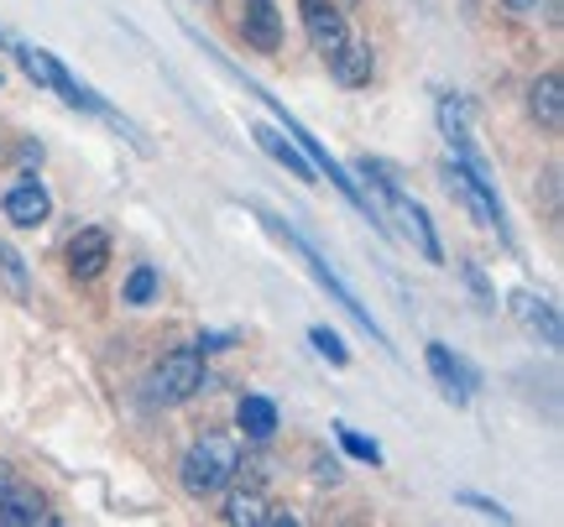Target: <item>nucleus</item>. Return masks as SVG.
<instances>
[{
  "label": "nucleus",
  "instance_id": "412c9836",
  "mask_svg": "<svg viewBox=\"0 0 564 527\" xmlns=\"http://www.w3.org/2000/svg\"><path fill=\"white\" fill-rule=\"evenodd\" d=\"M308 345L319 350V355H324V361H329V365H335V371H345V365H350V350H345V340H340V334H335V329L314 325V329H308Z\"/></svg>",
  "mask_w": 564,
  "mask_h": 527
},
{
  "label": "nucleus",
  "instance_id": "1a4fd4ad",
  "mask_svg": "<svg viewBox=\"0 0 564 527\" xmlns=\"http://www.w3.org/2000/svg\"><path fill=\"white\" fill-rule=\"evenodd\" d=\"M303 32H308V47L319 53L324 63L340 53L345 42H350V21H345L340 6H329V0H303Z\"/></svg>",
  "mask_w": 564,
  "mask_h": 527
},
{
  "label": "nucleus",
  "instance_id": "393cba45",
  "mask_svg": "<svg viewBox=\"0 0 564 527\" xmlns=\"http://www.w3.org/2000/svg\"><path fill=\"white\" fill-rule=\"evenodd\" d=\"M507 11H512V17H539V6H544V0H502Z\"/></svg>",
  "mask_w": 564,
  "mask_h": 527
},
{
  "label": "nucleus",
  "instance_id": "423d86ee",
  "mask_svg": "<svg viewBox=\"0 0 564 527\" xmlns=\"http://www.w3.org/2000/svg\"><path fill=\"white\" fill-rule=\"evenodd\" d=\"M37 523H58L37 486H26L11 465H0V527H37Z\"/></svg>",
  "mask_w": 564,
  "mask_h": 527
},
{
  "label": "nucleus",
  "instance_id": "6ab92c4d",
  "mask_svg": "<svg viewBox=\"0 0 564 527\" xmlns=\"http://www.w3.org/2000/svg\"><path fill=\"white\" fill-rule=\"evenodd\" d=\"M262 512H267V496L262 486H246L225 502V523L230 527H262Z\"/></svg>",
  "mask_w": 564,
  "mask_h": 527
},
{
  "label": "nucleus",
  "instance_id": "20e7f679",
  "mask_svg": "<svg viewBox=\"0 0 564 527\" xmlns=\"http://www.w3.org/2000/svg\"><path fill=\"white\" fill-rule=\"evenodd\" d=\"M444 188H449V194L470 209V220L486 224V230H497V235H502V245H512L502 199H497V183L486 178V173H476V167H465V163H455V157H449V163H444Z\"/></svg>",
  "mask_w": 564,
  "mask_h": 527
},
{
  "label": "nucleus",
  "instance_id": "9b49d317",
  "mask_svg": "<svg viewBox=\"0 0 564 527\" xmlns=\"http://www.w3.org/2000/svg\"><path fill=\"white\" fill-rule=\"evenodd\" d=\"M241 37L251 53H278L282 47V17H278V0H241Z\"/></svg>",
  "mask_w": 564,
  "mask_h": 527
},
{
  "label": "nucleus",
  "instance_id": "f8f14e48",
  "mask_svg": "<svg viewBox=\"0 0 564 527\" xmlns=\"http://www.w3.org/2000/svg\"><path fill=\"white\" fill-rule=\"evenodd\" d=\"M110 262V230L100 224H84L79 235L68 241V277H79V283H95Z\"/></svg>",
  "mask_w": 564,
  "mask_h": 527
},
{
  "label": "nucleus",
  "instance_id": "a211bd4d",
  "mask_svg": "<svg viewBox=\"0 0 564 527\" xmlns=\"http://www.w3.org/2000/svg\"><path fill=\"white\" fill-rule=\"evenodd\" d=\"M158 293H162V277H158V266H131V277H126L121 287V304L126 308H147V304H158Z\"/></svg>",
  "mask_w": 564,
  "mask_h": 527
},
{
  "label": "nucleus",
  "instance_id": "7ed1b4c3",
  "mask_svg": "<svg viewBox=\"0 0 564 527\" xmlns=\"http://www.w3.org/2000/svg\"><path fill=\"white\" fill-rule=\"evenodd\" d=\"M17 63H21V74H26V79L37 84V89H53L63 105L89 110V116H105V110H110V105H105L100 95L89 89V84L74 79V74H68V68H63V63L53 58L47 47H37V42H17Z\"/></svg>",
  "mask_w": 564,
  "mask_h": 527
},
{
  "label": "nucleus",
  "instance_id": "b1692460",
  "mask_svg": "<svg viewBox=\"0 0 564 527\" xmlns=\"http://www.w3.org/2000/svg\"><path fill=\"white\" fill-rule=\"evenodd\" d=\"M230 345H236V334H199V340H194L199 355H220V350H230Z\"/></svg>",
  "mask_w": 564,
  "mask_h": 527
},
{
  "label": "nucleus",
  "instance_id": "ddd939ff",
  "mask_svg": "<svg viewBox=\"0 0 564 527\" xmlns=\"http://www.w3.org/2000/svg\"><path fill=\"white\" fill-rule=\"evenodd\" d=\"M251 136H257V146H262L272 163L288 167V173H293L299 183H319V167L308 163V157L299 152V142H293V136H282L278 125H251Z\"/></svg>",
  "mask_w": 564,
  "mask_h": 527
},
{
  "label": "nucleus",
  "instance_id": "dca6fc26",
  "mask_svg": "<svg viewBox=\"0 0 564 527\" xmlns=\"http://www.w3.org/2000/svg\"><path fill=\"white\" fill-rule=\"evenodd\" d=\"M236 424H241V433L251 439V444H272V433H278V403L272 397H257V392H246L241 407H236Z\"/></svg>",
  "mask_w": 564,
  "mask_h": 527
},
{
  "label": "nucleus",
  "instance_id": "2eb2a0df",
  "mask_svg": "<svg viewBox=\"0 0 564 527\" xmlns=\"http://www.w3.org/2000/svg\"><path fill=\"white\" fill-rule=\"evenodd\" d=\"M329 74H335V84H345V89H366L371 74H377V53H371V42L350 37L340 53L329 58Z\"/></svg>",
  "mask_w": 564,
  "mask_h": 527
},
{
  "label": "nucleus",
  "instance_id": "f3484780",
  "mask_svg": "<svg viewBox=\"0 0 564 527\" xmlns=\"http://www.w3.org/2000/svg\"><path fill=\"white\" fill-rule=\"evenodd\" d=\"M512 314L523 319L539 340H544L549 350H560V314H554V304L549 298H533V293H512Z\"/></svg>",
  "mask_w": 564,
  "mask_h": 527
},
{
  "label": "nucleus",
  "instance_id": "0eeeda50",
  "mask_svg": "<svg viewBox=\"0 0 564 527\" xmlns=\"http://www.w3.org/2000/svg\"><path fill=\"white\" fill-rule=\"evenodd\" d=\"M423 361H429V376H434V386H440V397L449 407H465L470 397H476V386H481V376L470 371V365L455 355L449 345H440V340H429V350H423Z\"/></svg>",
  "mask_w": 564,
  "mask_h": 527
},
{
  "label": "nucleus",
  "instance_id": "4468645a",
  "mask_svg": "<svg viewBox=\"0 0 564 527\" xmlns=\"http://www.w3.org/2000/svg\"><path fill=\"white\" fill-rule=\"evenodd\" d=\"M528 110H533V121L544 125L549 136H560V125H564V79L560 74H539V79H533Z\"/></svg>",
  "mask_w": 564,
  "mask_h": 527
},
{
  "label": "nucleus",
  "instance_id": "f257e3e1",
  "mask_svg": "<svg viewBox=\"0 0 564 527\" xmlns=\"http://www.w3.org/2000/svg\"><path fill=\"white\" fill-rule=\"evenodd\" d=\"M257 220H262L267 230H272V235H278V241L288 245V251H299V262L308 266V277H314V283H319L324 293H329V298H335V304H340L345 314H350V319H356V325H361L366 334H371V340H377V345L387 350V355H392V345H387V329L377 325V319H371V308H366L361 298H356V293H350V283H345L340 272H335V266L324 262L319 251H314V245L303 241V235H299V230H293V224H288V220H282V215H267V209H257Z\"/></svg>",
  "mask_w": 564,
  "mask_h": 527
},
{
  "label": "nucleus",
  "instance_id": "f03ea898",
  "mask_svg": "<svg viewBox=\"0 0 564 527\" xmlns=\"http://www.w3.org/2000/svg\"><path fill=\"white\" fill-rule=\"evenodd\" d=\"M236 460H241L236 439H225V433H204V439H194L188 454H183V465H178L183 491H188L194 502L220 496V491L236 481Z\"/></svg>",
  "mask_w": 564,
  "mask_h": 527
},
{
  "label": "nucleus",
  "instance_id": "4be33fe9",
  "mask_svg": "<svg viewBox=\"0 0 564 527\" xmlns=\"http://www.w3.org/2000/svg\"><path fill=\"white\" fill-rule=\"evenodd\" d=\"M460 277H465V287H470V293H476V304H481L486 314H497V287L486 283L481 262H470V256H465V262H460Z\"/></svg>",
  "mask_w": 564,
  "mask_h": 527
},
{
  "label": "nucleus",
  "instance_id": "a878e982",
  "mask_svg": "<svg viewBox=\"0 0 564 527\" xmlns=\"http://www.w3.org/2000/svg\"><path fill=\"white\" fill-rule=\"evenodd\" d=\"M314 475H319V481H329V486H335V481H340V465H335V460H314Z\"/></svg>",
  "mask_w": 564,
  "mask_h": 527
},
{
  "label": "nucleus",
  "instance_id": "5701e85b",
  "mask_svg": "<svg viewBox=\"0 0 564 527\" xmlns=\"http://www.w3.org/2000/svg\"><path fill=\"white\" fill-rule=\"evenodd\" d=\"M455 502H460V507H470L476 517H486V523H512V512H507L502 502L481 496V491H455Z\"/></svg>",
  "mask_w": 564,
  "mask_h": 527
},
{
  "label": "nucleus",
  "instance_id": "39448f33",
  "mask_svg": "<svg viewBox=\"0 0 564 527\" xmlns=\"http://www.w3.org/2000/svg\"><path fill=\"white\" fill-rule=\"evenodd\" d=\"M204 386H209V371H204V355L194 345H188V350H173V355H162L158 371H152V397H158L162 407L194 403Z\"/></svg>",
  "mask_w": 564,
  "mask_h": 527
},
{
  "label": "nucleus",
  "instance_id": "aec40b11",
  "mask_svg": "<svg viewBox=\"0 0 564 527\" xmlns=\"http://www.w3.org/2000/svg\"><path fill=\"white\" fill-rule=\"evenodd\" d=\"M335 439H340V449L350 454V460H361V465H382L387 460L382 444H377V439H361L350 424H335Z\"/></svg>",
  "mask_w": 564,
  "mask_h": 527
},
{
  "label": "nucleus",
  "instance_id": "6e6552de",
  "mask_svg": "<svg viewBox=\"0 0 564 527\" xmlns=\"http://www.w3.org/2000/svg\"><path fill=\"white\" fill-rule=\"evenodd\" d=\"M6 220L17 230H37V224L53 220V194L37 173H17V183L6 188Z\"/></svg>",
  "mask_w": 564,
  "mask_h": 527
},
{
  "label": "nucleus",
  "instance_id": "9d476101",
  "mask_svg": "<svg viewBox=\"0 0 564 527\" xmlns=\"http://www.w3.org/2000/svg\"><path fill=\"white\" fill-rule=\"evenodd\" d=\"M382 209H392L398 220H403V235L413 241V251H419L423 262H434V266H444V245H440V235H434V220H429V209H423L408 188H398L392 199L382 204Z\"/></svg>",
  "mask_w": 564,
  "mask_h": 527
}]
</instances>
